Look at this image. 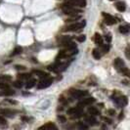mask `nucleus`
<instances>
[{
    "label": "nucleus",
    "mask_w": 130,
    "mask_h": 130,
    "mask_svg": "<svg viewBox=\"0 0 130 130\" xmlns=\"http://www.w3.org/2000/svg\"><path fill=\"white\" fill-rule=\"evenodd\" d=\"M62 10L66 15H69V16H76L81 13L80 9H78L77 7L72 6V4H70L68 2H66L62 5Z\"/></svg>",
    "instance_id": "nucleus-1"
},
{
    "label": "nucleus",
    "mask_w": 130,
    "mask_h": 130,
    "mask_svg": "<svg viewBox=\"0 0 130 130\" xmlns=\"http://www.w3.org/2000/svg\"><path fill=\"white\" fill-rule=\"evenodd\" d=\"M113 66L115 68L117 69V71L120 73H122L124 75L128 76L129 75V71H128V68L126 67V65L124 64L123 60L120 58H117L113 62Z\"/></svg>",
    "instance_id": "nucleus-2"
},
{
    "label": "nucleus",
    "mask_w": 130,
    "mask_h": 130,
    "mask_svg": "<svg viewBox=\"0 0 130 130\" xmlns=\"http://www.w3.org/2000/svg\"><path fill=\"white\" fill-rule=\"evenodd\" d=\"M85 25H86V22L84 20L80 21V22H74L73 24L65 27L64 31H80L85 26Z\"/></svg>",
    "instance_id": "nucleus-3"
},
{
    "label": "nucleus",
    "mask_w": 130,
    "mask_h": 130,
    "mask_svg": "<svg viewBox=\"0 0 130 130\" xmlns=\"http://www.w3.org/2000/svg\"><path fill=\"white\" fill-rule=\"evenodd\" d=\"M76 53H77L76 48H73V49H67V48H65L64 50H61V51L59 52L56 60H59V59L62 60V59L71 58V57H72L73 55H75Z\"/></svg>",
    "instance_id": "nucleus-4"
},
{
    "label": "nucleus",
    "mask_w": 130,
    "mask_h": 130,
    "mask_svg": "<svg viewBox=\"0 0 130 130\" xmlns=\"http://www.w3.org/2000/svg\"><path fill=\"white\" fill-rule=\"evenodd\" d=\"M52 83H53V78L46 76V77L42 78V79L39 81V83L37 84V88H38V89H45L47 87H49Z\"/></svg>",
    "instance_id": "nucleus-5"
},
{
    "label": "nucleus",
    "mask_w": 130,
    "mask_h": 130,
    "mask_svg": "<svg viewBox=\"0 0 130 130\" xmlns=\"http://www.w3.org/2000/svg\"><path fill=\"white\" fill-rule=\"evenodd\" d=\"M70 93L74 99H81L88 95V92L86 90H71Z\"/></svg>",
    "instance_id": "nucleus-6"
},
{
    "label": "nucleus",
    "mask_w": 130,
    "mask_h": 130,
    "mask_svg": "<svg viewBox=\"0 0 130 130\" xmlns=\"http://www.w3.org/2000/svg\"><path fill=\"white\" fill-rule=\"evenodd\" d=\"M83 113V111H82V108H79V107H75V108H71L68 110V115H71V116H73L75 117H81Z\"/></svg>",
    "instance_id": "nucleus-7"
},
{
    "label": "nucleus",
    "mask_w": 130,
    "mask_h": 130,
    "mask_svg": "<svg viewBox=\"0 0 130 130\" xmlns=\"http://www.w3.org/2000/svg\"><path fill=\"white\" fill-rule=\"evenodd\" d=\"M66 2L72 4V6L79 7V8H84V7H86V4H87L86 0H67Z\"/></svg>",
    "instance_id": "nucleus-8"
},
{
    "label": "nucleus",
    "mask_w": 130,
    "mask_h": 130,
    "mask_svg": "<svg viewBox=\"0 0 130 130\" xmlns=\"http://www.w3.org/2000/svg\"><path fill=\"white\" fill-rule=\"evenodd\" d=\"M95 102V99L94 98H84L83 97V99L79 102L77 104V107H79V108H84V107H86V106H89V105L93 104Z\"/></svg>",
    "instance_id": "nucleus-9"
},
{
    "label": "nucleus",
    "mask_w": 130,
    "mask_h": 130,
    "mask_svg": "<svg viewBox=\"0 0 130 130\" xmlns=\"http://www.w3.org/2000/svg\"><path fill=\"white\" fill-rule=\"evenodd\" d=\"M103 17H104V20H105V23L108 25V26H112V25H115L116 23H117V21L116 19L111 16V15H109V14H106V13H103Z\"/></svg>",
    "instance_id": "nucleus-10"
},
{
    "label": "nucleus",
    "mask_w": 130,
    "mask_h": 130,
    "mask_svg": "<svg viewBox=\"0 0 130 130\" xmlns=\"http://www.w3.org/2000/svg\"><path fill=\"white\" fill-rule=\"evenodd\" d=\"M94 41H95V43L97 44L98 46H101L104 44V40H103V37H102V35L101 34H99V33H95V36H94Z\"/></svg>",
    "instance_id": "nucleus-11"
},
{
    "label": "nucleus",
    "mask_w": 130,
    "mask_h": 130,
    "mask_svg": "<svg viewBox=\"0 0 130 130\" xmlns=\"http://www.w3.org/2000/svg\"><path fill=\"white\" fill-rule=\"evenodd\" d=\"M38 129L39 130H42V129H44V130H52V129L57 130V126H56L55 124L49 122V123H46V124H44V125H42V126H40Z\"/></svg>",
    "instance_id": "nucleus-12"
},
{
    "label": "nucleus",
    "mask_w": 130,
    "mask_h": 130,
    "mask_svg": "<svg viewBox=\"0 0 130 130\" xmlns=\"http://www.w3.org/2000/svg\"><path fill=\"white\" fill-rule=\"evenodd\" d=\"M14 94H15V92L12 89H10L9 87L0 90V96H11V95H14Z\"/></svg>",
    "instance_id": "nucleus-13"
},
{
    "label": "nucleus",
    "mask_w": 130,
    "mask_h": 130,
    "mask_svg": "<svg viewBox=\"0 0 130 130\" xmlns=\"http://www.w3.org/2000/svg\"><path fill=\"white\" fill-rule=\"evenodd\" d=\"M72 40V37L71 36H68V35H64V36H61L58 38V41L61 43V45H64L66 43H68L69 41Z\"/></svg>",
    "instance_id": "nucleus-14"
},
{
    "label": "nucleus",
    "mask_w": 130,
    "mask_h": 130,
    "mask_svg": "<svg viewBox=\"0 0 130 130\" xmlns=\"http://www.w3.org/2000/svg\"><path fill=\"white\" fill-rule=\"evenodd\" d=\"M116 8L119 12H124L126 10V4L124 2H122V1H119V2H117V4H116Z\"/></svg>",
    "instance_id": "nucleus-15"
},
{
    "label": "nucleus",
    "mask_w": 130,
    "mask_h": 130,
    "mask_svg": "<svg viewBox=\"0 0 130 130\" xmlns=\"http://www.w3.org/2000/svg\"><path fill=\"white\" fill-rule=\"evenodd\" d=\"M85 122L87 124H89V125H95L96 122H97V120H96V118L93 116H89V117H85Z\"/></svg>",
    "instance_id": "nucleus-16"
},
{
    "label": "nucleus",
    "mask_w": 130,
    "mask_h": 130,
    "mask_svg": "<svg viewBox=\"0 0 130 130\" xmlns=\"http://www.w3.org/2000/svg\"><path fill=\"white\" fill-rule=\"evenodd\" d=\"M35 83H36V80H35V79H33V78H28L27 81H26V89H30V88H32L33 86L35 85Z\"/></svg>",
    "instance_id": "nucleus-17"
},
{
    "label": "nucleus",
    "mask_w": 130,
    "mask_h": 130,
    "mask_svg": "<svg viewBox=\"0 0 130 130\" xmlns=\"http://www.w3.org/2000/svg\"><path fill=\"white\" fill-rule=\"evenodd\" d=\"M88 113H89L90 116H93V117L100 115V112H99V111L97 110V108H95V107H89V108H88Z\"/></svg>",
    "instance_id": "nucleus-18"
},
{
    "label": "nucleus",
    "mask_w": 130,
    "mask_h": 130,
    "mask_svg": "<svg viewBox=\"0 0 130 130\" xmlns=\"http://www.w3.org/2000/svg\"><path fill=\"white\" fill-rule=\"evenodd\" d=\"M119 29V32L122 33V34H127L129 32V26L128 25H124V26H120L118 27Z\"/></svg>",
    "instance_id": "nucleus-19"
},
{
    "label": "nucleus",
    "mask_w": 130,
    "mask_h": 130,
    "mask_svg": "<svg viewBox=\"0 0 130 130\" xmlns=\"http://www.w3.org/2000/svg\"><path fill=\"white\" fill-rule=\"evenodd\" d=\"M92 56H93V58L96 59V60H99V59L101 58V53L100 51L98 50V49H93V51H92Z\"/></svg>",
    "instance_id": "nucleus-20"
},
{
    "label": "nucleus",
    "mask_w": 130,
    "mask_h": 130,
    "mask_svg": "<svg viewBox=\"0 0 130 130\" xmlns=\"http://www.w3.org/2000/svg\"><path fill=\"white\" fill-rule=\"evenodd\" d=\"M33 73H35L36 75H38L39 77L44 78L46 76H48V73H46L44 72H41V71H33Z\"/></svg>",
    "instance_id": "nucleus-21"
},
{
    "label": "nucleus",
    "mask_w": 130,
    "mask_h": 130,
    "mask_svg": "<svg viewBox=\"0 0 130 130\" xmlns=\"http://www.w3.org/2000/svg\"><path fill=\"white\" fill-rule=\"evenodd\" d=\"M22 52H23V48L20 47V46H18V47H16V48L14 49L12 55H13V56H15V55H19V54H21Z\"/></svg>",
    "instance_id": "nucleus-22"
},
{
    "label": "nucleus",
    "mask_w": 130,
    "mask_h": 130,
    "mask_svg": "<svg viewBox=\"0 0 130 130\" xmlns=\"http://www.w3.org/2000/svg\"><path fill=\"white\" fill-rule=\"evenodd\" d=\"M1 113L4 115V116H7V117H13L14 112L12 111H9V110H3L1 111Z\"/></svg>",
    "instance_id": "nucleus-23"
},
{
    "label": "nucleus",
    "mask_w": 130,
    "mask_h": 130,
    "mask_svg": "<svg viewBox=\"0 0 130 130\" xmlns=\"http://www.w3.org/2000/svg\"><path fill=\"white\" fill-rule=\"evenodd\" d=\"M13 85L15 86V87H17V88H22V87H23V82H22V79H20V80H17V81L13 82Z\"/></svg>",
    "instance_id": "nucleus-24"
},
{
    "label": "nucleus",
    "mask_w": 130,
    "mask_h": 130,
    "mask_svg": "<svg viewBox=\"0 0 130 130\" xmlns=\"http://www.w3.org/2000/svg\"><path fill=\"white\" fill-rule=\"evenodd\" d=\"M19 78L20 79H28L30 78V74H27V73H23V74H19Z\"/></svg>",
    "instance_id": "nucleus-25"
},
{
    "label": "nucleus",
    "mask_w": 130,
    "mask_h": 130,
    "mask_svg": "<svg viewBox=\"0 0 130 130\" xmlns=\"http://www.w3.org/2000/svg\"><path fill=\"white\" fill-rule=\"evenodd\" d=\"M85 39H86V36H85L84 34H81V35L77 36V40L79 42H84Z\"/></svg>",
    "instance_id": "nucleus-26"
},
{
    "label": "nucleus",
    "mask_w": 130,
    "mask_h": 130,
    "mask_svg": "<svg viewBox=\"0 0 130 130\" xmlns=\"http://www.w3.org/2000/svg\"><path fill=\"white\" fill-rule=\"evenodd\" d=\"M58 119L60 120V122H62V123L67 122V118H66V117H64V116H59Z\"/></svg>",
    "instance_id": "nucleus-27"
},
{
    "label": "nucleus",
    "mask_w": 130,
    "mask_h": 130,
    "mask_svg": "<svg viewBox=\"0 0 130 130\" xmlns=\"http://www.w3.org/2000/svg\"><path fill=\"white\" fill-rule=\"evenodd\" d=\"M101 47H103V52L104 53H108L109 52V50H110V46H109V44H108V45H104V44H103Z\"/></svg>",
    "instance_id": "nucleus-28"
},
{
    "label": "nucleus",
    "mask_w": 130,
    "mask_h": 130,
    "mask_svg": "<svg viewBox=\"0 0 130 130\" xmlns=\"http://www.w3.org/2000/svg\"><path fill=\"white\" fill-rule=\"evenodd\" d=\"M105 39H106V41L108 42V43H110L111 41V33H108V34H106V36H105Z\"/></svg>",
    "instance_id": "nucleus-29"
},
{
    "label": "nucleus",
    "mask_w": 130,
    "mask_h": 130,
    "mask_svg": "<svg viewBox=\"0 0 130 130\" xmlns=\"http://www.w3.org/2000/svg\"><path fill=\"white\" fill-rule=\"evenodd\" d=\"M5 88H8V84L6 82H0V90L1 89H5Z\"/></svg>",
    "instance_id": "nucleus-30"
},
{
    "label": "nucleus",
    "mask_w": 130,
    "mask_h": 130,
    "mask_svg": "<svg viewBox=\"0 0 130 130\" xmlns=\"http://www.w3.org/2000/svg\"><path fill=\"white\" fill-rule=\"evenodd\" d=\"M6 122H7L6 119L2 117V116H0V124H6Z\"/></svg>",
    "instance_id": "nucleus-31"
},
{
    "label": "nucleus",
    "mask_w": 130,
    "mask_h": 130,
    "mask_svg": "<svg viewBox=\"0 0 130 130\" xmlns=\"http://www.w3.org/2000/svg\"><path fill=\"white\" fill-rule=\"evenodd\" d=\"M108 113L110 116H115L116 115V111L115 110H108Z\"/></svg>",
    "instance_id": "nucleus-32"
},
{
    "label": "nucleus",
    "mask_w": 130,
    "mask_h": 130,
    "mask_svg": "<svg viewBox=\"0 0 130 130\" xmlns=\"http://www.w3.org/2000/svg\"><path fill=\"white\" fill-rule=\"evenodd\" d=\"M125 54H126V57H127V59L130 58L129 56V46H127V48H126V50H125Z\"/></svg>",
    "instance_id": "nucleus-33"
},
{
    "label": "nucleus",
    "mask_w": 130,
    "mask_h": 130,
    "mask_svg": "<svg viewBox=\"0 0 130 130\" xmlns=\"http://www.w3.org/2000/svg\"><path fill=\"white\" fill-rule=\"evenodd\" d=\"M79 128H81V129H87V128H88V126H87V125H85V124L79 123Z\"/></svg>",
    "instance_id": "nucleus-34"
},
{
    "label": "nucleus",
    "mask_w": 130,
    "mask_h": 130,
    "mask_svg": "<svg viewBox=\"0 0 130 130\" xmlns=\"http://www.w3.org/2000/svg\"><path fill=\"white\" fill-rule=\"evenodd\" d=\"M16 69H18V70H20V69H21V70H25L26 68H25L24 66H21V67H20V66H16Z\"/></svg>",
    "instance_id": "nucleus-35"
},
{
    "label": "nucleus",
    "mask_w": 130,
    "mask_h": 130,
    "mask_svg": "<svg viewBox=\"0 0 130 130\" xmlns=\"http://www.w3.org/2000/svg\"><path fill=\"white\" fill-rule=\"evenodd\" d=\"M105 121H106V122H108V123H109V124H111V122H112V121H111V119H109V118H107V117L105 118Z\"/></svg>",
    "instance_id": "nucleus-36"
},
{
    "label": "nucleus",
    "mask_w": 130,
    "mask_h": 130,
    "mask_svg": "<svg viewBox=\"0 0 130 130\" xmlns=\"http://www.w3.org/2000/svg\"><path fill=\"white\" fill-rule=\"evenodd\" d=\"M111 1H115V0H111Z\"/></svg>",
    "instance_id": "nucleus-37"
}]
</instances>
